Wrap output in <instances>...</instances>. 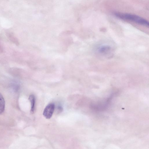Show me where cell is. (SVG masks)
Listing matches in <instances>:
<instances>
[{
    "label": "cell",
    "mask_w": 149,
    "mask_h": 149,
    "mask_svg": "<svg viewBox=\"0 0 149 149\" xmlns=\"http://www.w3.org/2000/svg\"><path fill=\"white\" fill-rule=\"evenodd\" d=\"M117 17L130 21L146 26H149V22L144 18L138 15L131 14L116 12L113 13Z\"/></svg>",
    "instance_id": "cell-1"
},
{
    "label": "cell",
    "mask_w": 149,
    "mask_h": 149,
    "mask_svg": "<svg viewBox=\"0 0 149 149\" xmlns=\"http://www.w3.org/2000/svg\"><path fill=\"white\" fill-rule=\"evenodd\" d=\"M29 100L31 104V112L33 113L34 110L35 99L34 96L31 95L29 96Z\"/></svg>",
    "instance_id": "cell-3"
},
{
    "label": "cell",
    "mask_w": 149,
    "mask_h": 149,
    "mask_svg": "<svg viewBox=\"0 0 149 149\" xmlns=\"http://www.w3.org/2000/svg\"><path fill=\"white\" fill-rule=\"evenodd\" d=\"M5 107V100L2 95L0 93V114L2 113L4 111Z\"/></svg>",
    "instance_id": "cell-4"
},
{
    "label": "cell",
    "mask_w": 149,
    "mask_h": 149,
    "mask_svg": "<svg viewBox=\"0 0 149 149\" xmlns=\"http://www.w3.org/2000/svg\"><path fill=\"white\" fill-rule=\"evenodd\" d=\"M111 47L108 45H103L99 48L98 51L100 53H104L110 50Z\"/></svg>",
    "instance_id": "cell-5"
},
{
    "label": "cell",
    "mask_w": 149,
    "mask_h": 149,
    "mask_svg": "<svg viewBox=\"0 0 149 149\" xmlns=\"http://www.w3.org/2000/svg\"><path fill=\"white\" fill-rule=\"evenodd\" d=\"M55 109L54 104L53 103L48 104L45 108L43 112L44 116L47 119H50L53 114Z\"/></svg>",
    "instance_id": "cell-2"
}]
</instances>
